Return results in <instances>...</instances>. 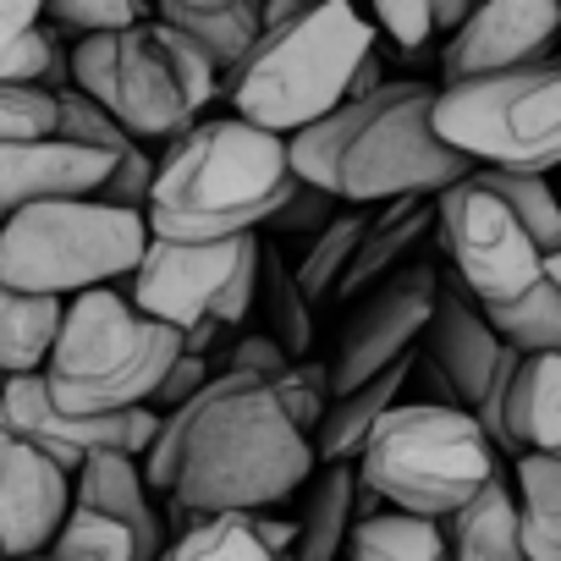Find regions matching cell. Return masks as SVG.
<instances>
[{
	"instance_id": "cell-1",
	"label": "cell",
	"mask_w": 561,
	"mask_h": 561,
	"mask_svg": "<svg viewBox=\"0 0 561 561\" xmlns=\"http://www.w3.org/2000/svg\"><path fill=\"white\" fill-rule=\"evenodd\" d=\"M314 435L293 424L280 397L237 369H220L187 408L160 419L144 457L149 495L176 517H259L314 479Z\"/></svg>"
},
{
	"instance_id": "cell-2",
	"label": "cell",
	"mask_w": 561,
	"mask_h": 561,
	"mask_svg": "<svg viewBox=\"0 0 561 561\" xmlns=\"http://www.w3.org/2000/svg\"><path fill=\"white\" fill-rule=\"evenodd\" d=\"M293 187L287 138H270L237 116H209L154 160L144 220L154 242H237L259 237Z\"/></svg>"
},
{
	"instance_id": "cell-3",
	"label": "cell",
	"mask_w": 561,
	"mask_h": 561,
	"mask_svg": "<svg viewBox=\"0 0 561 561\" xmlns=\"http://www.w3.org/2000/svg\"><path fill=\"white\" fill-rule=\"evenodd\" d=\"M375 50V23L358 7H314L298 23L264 28L253 56L226 78L231 111L270 138H298L353 105V83Z\"/></svg>"
},
{
	"instance_id": "cell-4",
	"label": "cell",
	"mask_w": 561,
	"mask_h": 561,
	"mask_svg": "<svg viewBox=\"0 0 561 561\" xmlns=\"http://www.w3.org/2000/svg\"><path fill=\"white\" fill-rule=\"evenodd\" d=\"M67 67H72V89L89 94L100 111H111L122 133L144 149L149 144L171 149L182 133L204 122V105L226 94L220 67L160 18H144L138 28L111 39L67 45Z\"/></svg>"
},
{
	"instance_id": "cell-5",
	"label": "cell",
	"mask_w": 561,
	"mask_h": 561,
	"mask_svg": "<svg viewBox=\"0 0 561 561\" xmlns=\"http://www.w3.org/2000/svg\"><path fill=\"white\" fill-rule=\"evenodd\" d=\"M182 353H187L182 331L154 325L149 314L133 309L127 293L105 287L67 304L56 347L39 375L61 413L116 419V413L149 408Z\"/></svg>"
},
{
	"instance_id": "cell-6",
	"label": "cell",
	"mask_w": 561,
	"mask_h": 561,
	"mask_svg": "<svg viewBox=\"0 0 561 561\" xmlns=\"http://www.w3.org/2000/svg\"><path fill=\"white\" fill-rule=\"evenodd\" d=\"M495 473V446L462 408L397 402L358 451V490L386 512L451 523Z\"/></svg>"
},
{
	"instance_id": "cell-7",
	"label": "cell",
	"mask_w": 561,
	"mask_h": 561,
	"mask_svg": "<svg viewBox=\"0 0 561 561\" xmlns=\"http://www.w3.org/2000/svg\"><path fill=\"white\" fill-rule=\"evenodd\" d=\"M149 253V220L111 209L100 198L39 204L0 226V280L23 298L72 304L105 293L111 280H133Z\"/></svg>"
},
{
	"instance_id": "cell-8",
	"label": "cell",
	"mask_w": 561,
	"mask_h": 561,
	"mask_svg": "<svg viewBox=\"0 0 561 561\" xmlns=\"http://www.w3.org/2000/svg\"><path fill=\"white\" fill-rule=\"evenodd\" d=\"M435 138L473 171L556 176L561 171V61L435 89Z\"/></svg>"
},
{
	"instance_id": "cell-9",
	"label": "cell",
	"mask_w": 561,
	"mask_h": 561,
	"mask_svg": "<svg viewBox=\"0 0 561 561\" xmlns=\"http://www.w3.org/2000/svg\"><path fill=\"white\" fill-rule=\"evenodd\" d=\"M430 105H435L430 83H419V78L386 83L369 122L358 127V138L342 154V171H336L342 204H353V209L402 204V198L435 204L440 193H451L473 176V165L435 138Z\"/></svg>"
},
{
	"instance_id": "cell-10",
	"label": "cell",
	"mask_w": 561,
	"mask_h": 561,
	"mask_svg": "<svg viewBox=\"0 0 561 561\" xmlns=\"http://www.w3.org/2000/svg\"><path fill=\"white\" fill-rule=\"evenodd\" d=\"M259 264L264 242L237 237V242H154L144 264L127 280V298L138 314L171 331H198V325H242L259 298Z\"/></svg>"
},
{
	"instance_id": "cell-11",
	"label": "cell",
	"mask_w": 561,
	"mask_h": 561,
	"mask_svg": "<svg viewBox=\"0 0 561 561\" xmlns=\"http://www.w3.org/2000/svg\"><path fill=\"white\" fill-rule=\"evenodd\" d=\"M435 226H440V242H446V259H451V280L479 309L512 304L545 280L550 259L539 253V242L473 176L435 198Z\"/></svg>"
},
{
	"instance_id": "cell-12",
	"label": "cell",
	"mask_w": 561,
	"mask_h": 561,
	"mask_svg": "<svg viewBox=\"0 0 561 561\" xmlns=\"http://www.w3.org/2000/svg\"><path fill=\"white\" fill-rule=\"evenodd\" d=\"M435 304H440V275L419 259L391 280H380L375 293H364L331 353V402L408 364L435 320Z\"/></svg>"
},
{
	"instance_id": "cell-13",
	"label": "cell",
	"mask_w": 561,
	"mask_h": 561,
	"mask_svg": "<svg viewBox=\"0 0 561 561\" xmlns=\"http://www.w3.org/2000/svg\"><path fill=\"white\" fill-rule=\"evenodd\" d=\"M561 61V7L556 0H490L473 7L468 28L440 50V89L506 78L523 67Z\"/></svg>"
},
{
	"instance_id": "cell-14",
	"label": "cell",
	"mask_w": 561,
	"mask_h": 561,
	"mask_svg": "<svg viewBox=\"0 0 561 561\" xmlns=\"http://www.w3.org/2000/svg\"><path fill=\"white\" fill-rule=\"evenodd\" d=\"M72 517V473L28 440H0V561L50 556Z\"/></svg>"
},
{
	"instance_id": "cell-15",
	"label": "cell",
	"mask_w": 561,
	"mask_h": 561,
	"mask_svg": "<svg viewBox=\"0 0 561 561\" xmlns=\"http://www.w3.org/2000/svg\"><path fill=\"white\" fill-rule=\"evenodd\" d=\"M111 154L78 149L67 138L45 144H12L0 149V226L39 204H72V198H100L111 176Z\"/></svg>"
},
{
	"instance_id": "cell-16",
	"label": "cell",
	"mask_w": 561,
	"mask_h": 561,
	"mask_svg": "<svg viewBox=\"0 0 561 561\" xmlns=\"http://www.w3.org/2000/svg\"><path fill=\"white\" fill-rule=\"evenodd\" d=\"M419 353H424V358L440 369V380L457 391L462 413H473V408L484 402V391H490V380H495V369H501V358H506V347H501V336L490 331L484 309L457 287V280H440V304H435V320H430Z\"/></svg>"
},
{
	"instance_id": "cell-17",
	"label": "cell",
	"mask_w": 561,
	"mask_h": 561,
	"mask_svg": "<svg viewBox=\"0 0 561 561\" xmlns=\"http://www.w3.org/2000/svg\"><path fill=\"white\" fill-rule=\"evenodd\" d=\"M72 506L122 523L133 534V545H138V561H160L165 556V523L154 512V495H149V479H144L138 457H127V451L83 457V468L72 479Z\"/></svg>"
},
{
	"instance_id": "cell-18",
	"label": "cell",
	"mask_w": 561,
	"mask_h": 561,
	"mask_svg": "<svg viewBox=\"0 0 561 561\" xmlns=\"http://www.w3.org/2000/svg\"><path fill=\"white\" fill-rule=\"evenodd\" d=\"M165 28L187 34L215 67L220 78H231L253 45L264 39V18H259V0H160L154 12Z\"/></svg>"
},
{
	"instance_id": "cell-19",
	"label": "cell",
	"mask_w": 561,
	"mask_h": 561,
	"mask_svg": "<svg viewBox=\"0 0 561 561\" xmlns=\"http://www.w3.org/2000/svg\"><path fill=\"white\" fill-rule=\"evenodd\" d=\"M501 435V451L512 457H561V358H523Z\"/></svg>"
},
{
	"instance_id": "cell-20",
	"label": "cell",
	"mask_w": 561,
	"mask_h": 561,
	"mask_svg": "<svg viewBox=\"0 0 561 561\" xmlns=\"http://www.w3.org/2000/svg\"><path fill=\"white\" fill-rule=\"evenodd\" d=\"M0 83H39V89H72L67 39L45 23V7L34 0H0Z\"/></svg>"
},
{
	"instance_id": "cell-21",
	"label": "cell",
	"mask_w": 561,
	"mask_h": 561,
	"mask_svg": "<svg viewBox=\"0 0 561 561\" xmlns=\"http://www.w3.org/2000/svg\"><path fill=\"white\" fill-rule=\"evenodd\" d=\"M430 231H440V226H435V204H430V198L380 204V220L369 226V237H364V248H358V259H353L347 280L336 287V298H364V293H375V287H380V280H391L397 270H408V264H413V248H419Z\"/></svg>"
},
{
	"instance_id": "cell-22",
	"label": "cell",
	"mask_w": 561,
	"mask_h": 561,
	"mask_svg": "<svg viewBox=\"0 0 561 561\" xmlns=\"http://www.w3.org/2000/svg\"><path fill=\"white\" fill-rule=\"evenodd\" d=\"M413 358H419V353H413ZM413 358H408V364H397L391 375H380V380H369V386H358V391L336 397V402L325 408V419H320V430H314V457H320L325 468L353 462V457L369 446L375 424H380L397 402H408Z\"/></svg>"
},
{
	"instance_id": "cell-23",
	"label": "cell",
	"mask_w": 561,
	"mask_h": 561,
	"mask_svg": "<svg viewBox=\"0 0 561 561\" xmlns=\"http://www.w3.org/2000/svg\"><path fill=\"white\" fill-rule=\"evenodd\" d=\"M358 523V468L336 462L309 479L304 517H298V556L293 561H347V539Z\"/></svg>"
},
{
	"instance_id": "cell-24",
	"label": "cell",
	"mask_w": 561,
	"mask_h": 561,
	"mask_svg": "<svg viewBox=\"0 0 561 561\" xmlns=\"http://www.w3.org/2000/svg\"><path fill=\"white\" fill-rule=\"evenodd\" d=\"M446 561H528L517 534L512 479H490L451 523H446Z\"/></svg>"
},
{
	"instance_id": "cell-25",
	"label": "cell",
	"mask_w": 561,
	"mask_h": 561,
	"mask_svg": "<svg viewBox=\"0 0 561 561\" xmlns=\"http://www.w3.org/2000/svg\"><path fill=\"white\" fill-rule=\"evenodd\" d=\"M512 501L528 561H561V457H517Z\"/></svg>"
},
{
	"instance_id": "cell-26",
	"label": "cell",
	"mask_w": 561,
	"mask_h": 561,
	"mask_svg": "<svg viewBox=\"0 0 561 561\" xmlns=\"http://www.w3.org/2000/svg\"><path fill=\"white\" fill-rule=\"evenodd\" d=\"M61 314L67 304H50V298H23L0 280V369L12 380L18 375H39L50 347H56V331H61Z\"/></svg>"
},
{
	"instance_id": "cell-27",
	"label": "cell",
	"mask_w": 561,
	"mask_h": 561,
	"mask_svg": "<svg viewBox=\"0 0 561 561\" xmlns=\"http://www.w3.org/2000/svg\"><path fill=\"white\" fill-rule=\"evenodd\" d=\"M347 561H446V523L408 512H364L353 523Z\"/></svg>"
},
{
	"instance_id": "cell-28",
	"label": "cell",
	"mask_w": 561,
	"mask_h": 561,
	"mask_svg": "<svg viewBox=\"0 0 561 561\" xmlns=\"http://www.w3.org/2000/svg\"><path fill=\"white\" fill-rule=\"evenodd\" d=\"M375 220H380V204H375V209H353V204H347V209L309 242V253L293 264V270H298V287H304L309 304L336 298V287L347 280V270H353V259H358V248H364V237H369Z\"/></svg>"
},
{
	"instance_id": "cell-29",
	"label": "cell",
	"mask_w": 561,
	"mask_h": 561,
	"mask_svg": "<svg viewBox=\"0 0 561 561\" xmlns=\"http://www.w3.org/2000/svg\"><path fill=\"white\" fill-rule=\"evenodd\" d=\"M484 320L501 336V347H512L517 358H561V287L550 275L534 293L484 309Z\"/></svg>"
},
{
	"instance_id": "cell-30",
	"label": "cell",
	"mask_w": 561,
	"mask_h": 561,
	"mask_svg": "<svg viewBox=\"0 0 561 561\" xmlns=\"http://www.w3.org/2000/svg\"><path fill=\"white\" fill-rule=\"evenodd\" d=\"M473 182H479L484 193H495V198L517 215V226L539 242V253H545V259H556V253H561V204H556V182H550V176L473 171Z\"/></svg>"
},
{
	"instance_id": "cell-31",
	"label": "cell",
	"mask_w": 561,
	"mask_h": 561,
	"mask_svg": "<svg viewBox=\"0 0 561 561\" xmlns=\"http://www.w3.org/2000/svg\"><path fill=\"white\" fill-rule=\"evenodd\" d=\"M160 561H270L253 517H187Z\"/></svg>"
},
{
	"instance_id": "cell-32",
	"label": "cell",
	"mask_w": 561,
	"mask_h": 561,
	"mask_svg": "<svg viewBox=\"0 0 561 561\" xmlns=\"http://www.w3.org/2000/svg\"><path fill=\"white\" fill-rule=\"evenodd\" d=\"M259 280H270V320H275V331H270V342L287 353L293 364H304V353H309V342H314V320H309V298H304V287H298V270L280 259L275 248H264V264H259Z\"/></svg>"
},
{
	"instance_id": "cell-33",
	"label": "cell",
	"mask_w": 561,
	"mask_h": 561,
	"mask_svg": "<svg viewBox=\"0 0 561 561\" xmlns=\"http://www.w3.org/2000/svg\"><path fill=\"white\" fill-rule=\"evenodd\" d=\"M61 127V94L39 83H0V149L45 144Z\"/></svg>"
},
{
	"instance_id": "cell-34",
	"label": "cell",
	"mask_w": 561,
	"mask_h": 561,
	"mask_svg": "<svg viewBox=\"0 0 561 561\" xmlns=\"http://www.w3.org/2000/svg\"><path fill=\"white\" fill-rule=\"evenodd\" d=\"M45 23L67 45H83V39H111L138 28L144 7H133V0H56V7H45Z\"/></svg>"
},
{
	"instance_id": "cell-35",
	"label": "cell",
	"mask_w": 561,
	"mask_h": 561,
	"mask_svg": "<svg viewBox=\"0 0 561 561\" xmlns=\"http://www.w3.org/2000/svg\"><path fill=\"white\" fill-rule=\"evenodd\" d=\"M50 556L56 561H138V545H133V534L122 523L72 506V517H67V528H61Z\"/></svg>"
},
{
	"instance_id": "cell-36",
	"label": "cell",
	"mask_w": 561,
	"mask_h": 561,
	"mask_svg": "<svg viewBox=\"0 0 561 561\" xmlns=\"http://www.w3.org/2000/svg\"><path fill=\"white\" fill-rule=\"evenodd\" d=\"M56 138H67V144H78V149H100V154H111V160H122L127 149H138L127 133H122V122L111 116V111H100L89 94H78V89H61V127H56Z\"/></svg>"
},
{
	"instance_id": "cell-37",
	"label": "cell",
	"mask_w": 561,
	"mask_h": 561,
	"mask_svg": "<svg viewBox=\"0 0 561 561\" xmlns=\"http://www.w3.org/2000/svg\"><path fill=\"white\" fill-rule=\"evenodd\" d=\"M375 23V39L386 34V45L397 56H419L430 39H435V18H430V0H380L369 12Z\"/></svg>"
},
{
	"instance_id": "cell-38",
	"label": "cell",
	"mask_w": 561,
	"mask_h": 561,
	"mask_svg": "<svg viewBox=\"0 0 561 561\" xmlns=\"http://www.w3.org/2000/svg\"><path fill=\"white\" fill-rule=\"evenodd\" d=\"M149 193H154V154L138 144V149H127V154L111 165V176H105V187H100V204L127 209V215H149Z\"/></svg>"
},
{
	"instance_id": "cell-39",
	"label": "cell",
	"mask_w": 561,
	"mask_h": 561,
	"mask_svg": "<svg viewBox=\"0 0 561 561\" xmlns=\"http://www.w3.org/2000/svg\"><path fill=\"white\" fill-rule=\"evenodd\" d=\"M342 209H347L342 198H331V193H320V187H304V182H298V187H293V198L275 209L270 231H280V237H293V231H298V237H320Z\"/></svg>"
},
{
	"instance_id": "cell-40",
	"label": "cell",
	"mask_w": 561,
	"mask_h": 561,
	"mask_svg": "<svg viewBox=\"0 0 561 561\" xmlns=\"http://www.w3.org/2000/svg\"><path fill=\"white\" fill-rule=\"evenodd\" d=\"M209 380H215V375H209V358H193V353H182V358H176V369L165 375V386L154 391V402H149V408L165 419V413L187 408V402H193V397H198Z\"/></svg>"
},
{
	"instance_id": "cell-41",
	"label": "cell",
	"mask_w": 561,
	"mask_h": 561,
	"mask_svg": "<svg viewBox=\"0 0 561 561\" xmlns=\"http://www.w3.org/2000/svg\"><path fill=\"white\" fill-rule=\"evenodd\" d=\"M226 369H237V375H253V380H264V386H275L280 375L293 369V358L280 353L270 336H242L231 353H226Z\"/></svg>"
},
{
	"instance_id": "cell-42",
	"label": "cell",
	"mask_w": 561,
	"mask_h": 561,
	"mask_svg": "<svg viewBox=\"0 0 561 561\" xmlns=\"http://www.w3.org/2000/svg\"><path fill=\"white\" fill-rule=\"evenodd\" d=\"M259 545L270 550V561H293L298 556V523H280V517H253Z\"/></svg>"
},
{
	"instance_id": "cell-43",
	"label": "cell",
	"mask_w": 561,
	"mask_h": 561,
	"mask_svg": "<svg viewBox=\"0 0 561 561\" xmlns=\"http://www.w3.org/2000/svg\"><path fill=\"white\" fill-rule=\"evenodd\" d=\"M430 18H435V34L457 39L468 28V18H473V0H430Z\"/></svg>"
},
{
	"instance_id": "cell-44",
	"label": "cell",
	"mask_w": 561,
	"mask_h": 561,
	"mask_svg": "<svg viewBox=\"0 0 561 561\" xmlns=\"http://www.w3.org/2000/svg\"><path fill=\"white\" fill-rule=\"evenodd\" d=\"M545 275H550V280H556V287H561V253H556V259H550V264H545Z\"/></svg>"
},
{
	"instance_id": "cell-45",
	"label": "cell",
	"mask_w": 561,
	"mask_h": 561,
	"mask_svg": "<svg viewBox=\"0 0 561 561\" xmlns=\"http://www.w3.org/2000/svg\"><path fill=\"white\" fill-rule=\"evenodd\" d=\"M0 440H7V402H0Z\"/></svg>"
},
{
	"instance_id": "cell-46",
	"label": "cell",
	"mask_w": 561,
	"mask_h": 561,
	"mask_svg": "<svg viewBox=\"0 0 561 561\" xmlns=\"http://www.w3.org/2000/svg\"><path fill=\"white\" fill-rule=\"evenodd\" d=\"M7 386H12V375H7V369H0V397H7Z\"/></svg>"
},
{
	"instance_id": "cell-47",
	"label": "cell",
	"mask_w": 561,
	"mask_h": 561,
	"mask_svg": "<svg viewBox=\"0 0 561 561\" xmlns=\"http://www.w3.org/2000/svg\"><path fill=\"white\" fill-rule=\"evenodd\" d=\"M34 561H56V556H34Z\"/></svg>"
},
{
	"instance_id": "cell-48",
	"label": "cell",
	"mask_w": 561,
	"mask_h": 561,
	"mask_svg": "<svg viewBox=\"0 0 561 561\" xmlns=\"http://www.w3.org/2000/svg\"><path fill=\"white\" fill-rule=\"evenodd\" d=\"M556 204H561V187H556Z\"/></svg>"
}]
</instances>
